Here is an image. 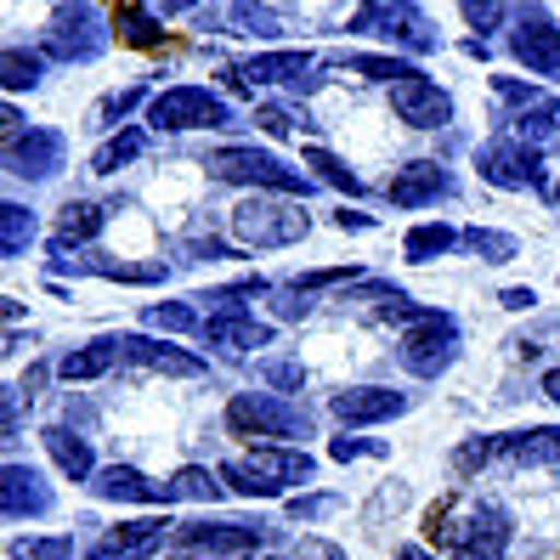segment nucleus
<instances>
[{
    "instance_id": "obj_13",
    "label": "nucleus",
    "mask_w": 560,
    "mask_h": 560,
    "mask_svg": "<svg viewBox=\"0 0 560 560\" xmlns=\"http://www.w3.org/2000/svg\"><path fill=\"white\" fill-rule=\"evenodd\" d=\"M164 533H171V521H164V515L125 521V526H114V533L91 549V560H153L164 549Z\"/></svg>"
},
{
    "instance_id": "obj_34",
    "label": "nucleus",
    "mask_w": 560,
    "mask_h": 560,
    "mask_svg": "<svg viewBox=\"0 0 560 560\" xmlns=\"http://www.w3.org/2000/svg\"><path fill=\"white\" fill-rule=\"evenodd\" d=\"M0 80H7V91H35L40 85V57L12 46L7 57H0Z\"/></svg>"
},
{
    "instance_id": "obj_38",
    "label": "nucleus",
    "mask_w": 560,
    "mask_h": 560,
    "mask_svg": "<svg viewBox=\"0 0 560 560\" xmlns=\"http://www.w3.org/2000/svg\"><path fill=\"white\" fill-rule=\"evenodd\" d=\"M346 69L362 74V80H390V85L413 80V69H408V62H397V57H346Z\"/></svg>"
},
{
    "instance_id": "obj_18",
    "label": "nucleus",
    "mask_w": 560,
    "mask_h": 560,
    "mask_svg": "<svg viewBox=\"0 0 560 560\" xmlns=\"http://www.w3.org/2000/svg\"><path fill=\"white\" fill-rule=\"evenodd\" d=\"M0 510H7V521L46 515V510H51V487L40 481V470H28V465H7V476H0Z\"/></svg>"
},
{
    "instance_id": "obj_5",
    "label": "nucleus",
    "mask_w": 560,
    "mask_h": 560,
    "mask_svg": "<svg viewBox=\"0 0 560 560\" xmlns=\"http://www.w3.org/2000/svg\"><path fill=\"white\" fill-rule=\"evenodd\" d=\"M153 130H205V125H233V108L210 85H171L148 103Z\"/></svg>"
},
{
    "instance_id": "obj_26",
    "label": "nucleus",
    "mask_w": 560,
    "mask_h": 560,
    "mask_svg": "<svg viewBox=\"0 0 560 560\" xmlns=\"http://www.w3.org/2000/svg\"><path fill=\"white\" fill-rule=\"evenodd\" d=\"M40 442H46V453L57 458L62 476H74V481L91 476V447H85V436L69 431V424H51V431H40Z\"/></svg>"
},
{
    "instance_id": "obj_20",
    "label": "nucleus",
    "mask_w": 560,
    "mask_h": 560,
    "mask_svg": "<svg viewBox=\"0 0 560 560\" xmlns=\"http://www.w3.org/2000/svg\"><path fill=\"white\" fill-rule=\"evenodd\" d=\"M119 346H125L130 362H142V369H153V374H182V380H199V374H205L199 357H187V351H176V346H159V340H148V335H125Z\"/></svg>"
},
{
    "instance_id": "obj_23",
    "label": "nucleus",
    "mask_w": 560,
    "mask_h": 560,
    "mask_svg": "<svg viewBox=\"0 0 560 560\" xmlns=\"http://www.w3.org/2000/svg\"><path fill=\"white\" fill-rule=\"evenodd\" d=\"M103 221H108V210H103V205L69 199V205H62V215H57V238H51V255H69V244H85V238H96V233H103Z\"/></svg>"
},
{
    "instance_id": "obj_56",
    "label": "nucleus",
    "mask_w": 560,
    "mask_h": 560,
    "mask_svg": "<svg viewBox=\"0 0 560 560\" xmlns=\"http://www.w3.org/2000/svg\"><path fill=\"white\" fill-rule=\"evenodd\" d=\"M40 385H46V369H28V374H23V385H18V390H23V397H35V390H40Z\"/></svg>"
},
{
    "instance_id": "obj_28",
    "label": "nucleus",
    "mask_w": 560,
    "mask_h": 560,
    "mask_svg": "<svg viewBox=\"0 0 560 560\" xmlns=\"http://www.w3.org/2000/svg\"><path fill=\"white\" fill-rule=\"evenodd\" d=\"M215 23H233V35H255V40H272L278 35V18L267 7H215Z\"/></svg>"
},
{
    "instance_id": "obj_42",
    "label": "nucleus",
    "mask_w": 560,
    "mask_h": 560,
    "mask_svg": "<svg viewBox=\"0 0 560 560\" xmlns=\"http://www.w3.org/2000/svg\"><path fill=\"white\" fill-rule=\"evenodd\" d=\"M85 267L96 278H125V283H159L164 278V267H119V260H103V255H91Z\"/></svg>"
},
{
    "instance_id": "obj_30",
    "label": "nucleus",
    "mask_w": 560,
    "mask_h": 560,
    "mask_svg": "<svg viewBox=\"0 0 560 560\" xmlns=\"http://www.w3.org/2000/svg\"><path fill=\"white\" fill-rule=\"evenodd\" d=\"M35 244V215L23 205H0V255H23Z\"/></svg>"
},
{
    "instance_id": "obj_48",
    "label": "nucleus",
    "mask_w": 560,
    "mask_h": 560,
    "mask_svg": "<svg viewBox=\"0 0 560 560\" xmlns=\"http://www.w3.org/2000/svg\"><path fill=\"white\" fill-rule=\"evenodd\" d=\"M255 125L267 130V137H289V130H294L289 125V108H255Z\"/></svg>"
},
{
    "instance_id": "obj_17",
    "label": "nucleus",
    "mask_w": 560,
    "mask_h": 560,
    "mask_svg": "<svg viewBox=\"0 0 560 560\" xmlns=\"http://www.w3.org/2000/svg\"><path fill=\"white\" fill-rule=\"evenodd\" d=\"M57 164H62V137L57 130H28L18 148H7V171L28 176V182H51Z\"/></svg>"
},
{
    "instance_id": "obj_11",
    "label": "nucleus",
    "mask_w": 560,
    "mask_h": 560,
    "mask_svg": "<svg viewBox=\"0 0 560 560\" xmlns=\"http://www.w3.org/2000/svg\"><path fill=\"white\" fill-rule=\"evenodd\" d=\"M510 51H515L533 74H555V80H560V28L549 23V12H544V7H526V12L515 18Z\"/></svg>"
},
{
    "instance_id": "obj_27",
    "label": "nucleus",
    "mask_w": 560,
    "mask_h": 560,
    "mask_svg": "<svg viewBox=\"0 0 560 560\" xmlns=\"http://www.w3.org/2000/svg\"><path fill=\"white\" fill-rule=\"evenodd\" d=\"M492 91H499L504 103H515V108H521L515 119H526V114H533V119L555 125V114H560V103H555L549 91H538V85H521V80H510V74H499V80H492ZM515 119H510V125H515Z\"/></svg>"
},
{
    "instance_id": "obj_52",
    "label": "nucleus",
    "mask_w": 560,
    "mask_h": 560,
    "mask_svg": "<svg viewBox=\"0 0 560 560\" xmlns=\"http://www.w3.org/2000/svg\"><path fill=\"white\" fill-rule=\"evenodd\" d=\"M0 137H7V148H18V142L28 137V130H23V114H18V108H7V114H0Z\"/></svg>"
},
{
    "instance_id": "obj_36",
    "label": "nucleus",
    "mask_w": 560,
    "mask_h": 560,
    "mask_svg": "<svg viewBox=\"0 0 560 560\" xmlns=\"http://www.w3.org/2000/svg\"><path fill=\"white\" fill-rule=\"evenodd\" d=\"M215 476H221L226 487H233V492H238V499H272V492H278L272 481H260V476H255V470L244 465V458H226V465H221Z\"/></svg>"
},
{
    "instance_id": "obj_1",
    "label": "nucleus",
    "mask_w": 560,
    "mask_h": 560,
    "mask_svg": "<svg viewBox=\"0 0 560 560\" xmlns=\"http://www.w3.org/2000/svg\"><path fill=\"white\" fill-rule=\"evenodd\" d=\"M226 431L244 436V442H294V436H306L312 431V419L283 402V397H267V390H244V397L226 402Z\"/></svg>"
},
{
    "instance_id": "obj_32",
    "label": "nucleus",
    "mask_w": 560,
    "mask_h": 560,
    "mask_svg": "<svg viewBox=\"0 0 560 560\" xmlns=\"http://www.w3.org/2000/svg\"><path fill=\"white\" fill-rule=\"evenodd\" d=\"M114 28H119L125 46H159L164 40L159 28H153V12L148 7H114Z\"/></svg>"
},
{
    "instance_id": "obj_22",
    "label": "nucleus",
    "mask_w": 560,
    "mask_h": 560,
    "mask_svg": "<svg viewBox=\"0 0 560 560\" xmlns=\"http://www.w3.org/2000/svg\"><path fill=\"white\" fill-rule=\"evenodd\" d=\"M244 465H249L260 481H272L278 492L294 487V481H312V476H317V465H312L306 453H278V447H255V458H244Z\"/></svg>"
},
{
    "instance_id": "obj_4",
    "label": "nucleus",
    "mask_w": 560,
    "mask_h": 560,
    "mask_svg": "<svg viewBox=\"0 0 560 560\" xmlns=\"http://www.w3.org/2000/svg\"><path fill=\"white\" fill-rule=\"evenodd\" d=\"M215 182H238V187H272V192H306V176L294 164L272 159V153H255V148H221L205 159Z\"/></svg>"
},
{
    "instance_id": "obj_24",
    "label": "nucleus",
    "mask_w": 560,
    "mask_h": 560,
    "mask_svg": "<svg viewBox=\"0 0 560 560\" xmlns=\"http://www.w3.org/2000/svg\"><path fill=\"white\" fill-rule=\"evenodd\" d=\"M499 453H510L515 465H555V458H560V424H538V431L499 436Z\"/></svg>"
},
{
    "instance_id": "obj_8",
    "label": "nucleus",
    "mask_w": 560,
    "mask_h": 560,
    "mask_svg": "<svg viewBox=\"0 0 560 560\" xmlns=\"http://www.w3.org/2000/svg\"><path fill=\"white\" fill-rule=\"evenodd\" d=\"M351 35H380V40H397L408 51H431L436 46V28L419 18V7H408V0H397V7H385V0H374V7H362L351 18Z\"/></svg>"
},
{
    "instance_id": "obj_43",
    "label": "nucleus",
    "mask_w": 560,
    "mask_h": 560,
    "mask_svg": "<svg viewBox=\"0 0 560 560\" xmlns=\"http://www.w3.org/2000/svg\"><path fill=\"white\" fill-rule=\"evenodd\" d=\"M492 453H499V436H476V442H465V447H458V458H453V470H458V476H476V470L487 465Z\"/></svg>"
},
{
    "instance_id": "obj_58",
    "label": "nucleus",
    "mask_w": 560,
    "mask_h": 560,
    "mask_svg": "<svg viewBox=\"0 0 560 560\" xmlns=\"http://www.w3.org/2000/svg\"><path fill=\"white\" fill-rule=\"evenodd\" d=\"M397 560H431V555H424V549H419V544H408V549H402V555H397Z\"/></svg>"
},
{
    "instance_id": "obj_7",
    "label": "nucleus",
    "mask_w": 560,
    "mask_h": 560,
    "mask_svg": "<svg viewBox=\"0 0 560 560\" xmlns=\"http://www.w3.org/2000/svg\"><path fill=\"white\" fill-rule=\"evenodd\" d=\"M103 23V12L96 7H57L51 12V28H46V51L62 57V62H91L96 51L108 46V28H96Z\"/></svg>"
},
{
    "instance_id": "obj_33",
    "label": "nucleus",
    "mask_w": 560,
    "mask_h": 560,
    "mask_svg": "<svg viewBox=\"0 0 560 560\" xmlns=\"http://www.w3.org/2000/svg\"><path fill=\"white\" fill-rule=\"evenodd\" d=\"M301 164H312V176H317L323 187H340V192H357V187H362V182H357V176H351V171H346V164H340L335 153H328V148H306V153H301Z\"/></svg>"
},
{
    "instance_id": "obj_16",
    "label": "nucleus",
    "mask_w": 560,
    "mask_h": 560,
    "mask_svg": "<svg viewBox=\"0 0 560 560\" xmlns=\"http://www.w3.org/2000/svg\"><path fill=\"white\" fill-rule=\"evenodd\" d=\"M397 413H408V397L402 390H385V385H357V390H340L335 397L340 424H380V419H397Z\"/></svg>"
},
{
    "instance_id": "obj_39",
    "label": "nucleus",
    "mask_w": 560,
    "mask_h": 560,
    "mask_svg": "<svg viewBox=\"0 0 560 560\" xmlns=\"http://www.w3.org/2000/svg\"><path fill=\"white\" fill-rule=\"evenodd\" d=\"M142 96H148L142 85H125V91H108V96H103V103H96V108H91V125H119V119H125L130 108H137V103H142Z\"/></svg>"
},
{
    "instance_id": "obj_44",
    "label": "nucleus",
    "mask_w": 560,
    "mask_h": 560,
    "mask_svg": "<svg viewBox=\"0 0 560 560\" xmlns=\"http://www.w3.org/2000/svg\"><path fill=\"white\" fill-rule=\"evenodd\" d=\"M351 278H362L357 267H323V272H301L294 278V294H312V289H323V283H351Z\"/></svg>"
},
{
    "instance_id": "obj_46",
    "label": "nucleus",
    "mask_w": 560,
    "mask_h": 560,
    "mask_svg": "<svg viewBox=\"0 0 560 560\" xmlns=\"http://www.w3.org/2000/svg\"><path fill=\"white\" fill-rule=\"evenodd\" d=\"M260 374H267V385H278V390H301L306 385L301 362H260Z\"/></svg>"
},
{
    "instance_id": "obj_59",
    "label": "nucleus",
    "mask_w": 560,
    "mask_h": 560,
    "mask_svg": "<svg viewBox=\"0 0 560 560\" xmlns=\"http://www.w3.org/2000/svg\"><path fill=\"white\" fill-rule=\"evenodd\" d=\"M549 199H555V205H560V187H555V192H549Z\"/></svg>"
},
{
    "instance_id": "obj_47",
    "label": "nucleus",
    "mask_w": 560,
    "mask_h": 560,
    "mask_svg": "<svg viewBox=\"0 0 560 560\" xmlns=\"http://www.w3.org/2000/svg\"><path fill=\"white\" fill-rule=\"evenodd\" d=\"M289 555H294V560H346V549H340V544H328V538H301Z\"/></svg>"
},
{
    "instance_id": "obj_55",
    "label": "nucleus",
    "mask_w": 560,
    "mask_h": 560,
    "mask_svg": "<svg viewBox=\"0 0 560 560\" xmlns=\"http://www.w3.org/2000/svg\"><path fill=\"white\" fill-rule=\"evenodd\" d=\"M335 221H340V226H351V233H362V226H374L369 215H357V210H335Z\"/></svg>"
},
{
    "instance_id": "obj_10",
    "label": "nucleus",
    "mask_w": 560,
    "mask_h": 560,
    "mask_svg": "<svg viewBox=\"0 0 560 560\" xmlns=\"http://www.w3.org/2000/svg\"><path fill=\"white\" fill-rule=\"evenodd\" d=\"M476 164H481V176L492 187H544V153L533 142H521L515 130L499 137V142H487Z\"/></svg>"
},
{
    "instance_id": "obj_31",
    "label": "nucleus",
    "mask_w": 560,
    "mask_h": 560,
    "mask_svg": "<svg viewBox=\"0 0 560 560\" xmlns=\"http://www.w3.org/2000/svg\"><path fill=\"white\" fill-rule=\"evenodd\" d=\"M453 226H442V221H431V226H413V233L402 238V255L408 260H419V267H424V260H436L442 249H453Z\"/></svg>"
},
{
    "instance_id": "obj_40",
    "label": "nucleus",
    "mask_w": 560,
    "mask_h": 560,
    "mask_svg": "<svg viewBox=\"0 0 560 560\" xmlns=\"http://www.w3.org/2000/svg\"><path fill=\"white\" fill-rule=\"evenodd\" d=\"M465 244H470L481 260H492V267H499V260H515V255H521V244H515L510 233H481V226H470Z\"/></svg>"
},
{
    "instance_id": "obj_51",
    "label": "nucleus",
    "mask_w": 560,
    "mask_h": 560,
    "mask_svg": "<svg viewBox=\"0 0 560 560\" xmlns=\"http://www.w3.org/2000/svg\"><path fill=\"white\" fill-rule=\"evenodd\" d=\"M447 515H453V499L431 504V510H424V533H431V538H447Z\"/></svg>"
},
{
    "instance_id": "obj_54",
    "label": "nucleus",
    "mask_w": 560,
    "mask_h": 560,
    "mask_svg": "<svg viewBox=\"0 0 560 560\" xmlns=\"http://www.w3.org/2000/svg\"><path fill=\"white\" fill-rule=\"evenodd\" d=\"M499 301H504L510 312H526V306H533V301H538V294H533V289H504V294H499Z\"/></svg>"
},
{
    "instance_id": "obj_3",
    "label": "nucleus",
    "mask_w": 560,
    "mask_h": 560,
    "mask_svg": "<svg viewBox=\"0 0 560 560\" xmlns=\"http://www.w3.org/2000/svg\"><path fill=\"white\" fill-rule=\"evenodd\" d=\"M267 544V526H244V521H187L176 526V549L164 560H233Z\"/></svg>"
},
{
    "instance_id": "obj_53",
    "label": "nucleus",
    "mask_w": 560,
    "mask_h": 560,
    "mask_svg": "<svg viewBox=\"0 0 560 560\" xmlns=\"http://www.w3.org/2000/svg\"><path fill=\"white\" fill-rule=\"evenodd\" d=\"M306 312H312L306 294H283V301H278V317H306Z\"/></svg>"
},
{
    "instance_id": "obj_14",
    "label": "nucleus",
    "mask_w": 560,
    "mask_h": 560,
    "mask_svg": "<svg viewBox=\"0 0 560 560\" xmlns=\"http://www.w3.org/2000/svg\"><path fill=\"white\" fill-rule=\"evenodd\" d=\"M390 108H397L413 130H436V125L453 119V96L413 74V80H402V85H390Z\"/></svg>"
},
{
    "instance_id": "obj_12",
    "label": "nucleus",
    "mask_w": 560,
    "mask_h": 560,
    "mask_svg": "<svg viewBox=\"0 0 560 560\" xmlns=\"http://www.w3.org/2000/svg\"><path fill=\"white\" fill-rule=\"evenodd\" d=\"M385 192H390V205L419 210V205L447 199V192H453V176H447V164H436V159H413V164H402V171L385 182Z\"/></svg>"
},
{
    "instance_id": "obj_49",
    "label": "nucleus",
    "mask_w": 560,
    "mask_h": 560,
    "mask_svg": "<svg viewBox=\"0 0 560 560\" xmlns=\"http://www.w3.org/2000/svg\"><path fill=\"white\" fill-rule=\"evenodd\" d=\"M328 510H335V499H323V492H317V499H294V504H289V521H317V515H328Z\"/></svg>"
},
{
    "instance_id": "obj_50",
    "label": "nucleus",
    "mask_w": 560,
    "mask_h": 560,
    "mask_svg": "<svg viewBox=\"0 0 560 560\" xmlns=\"http://www.w3.org/2000/svg\"><path fill=\"white\" fill-rule=\"evenodd\" d=\"M465 18L481 28V35H487V28L492 23H504V7H499V0H487V7H476V0H470V7H465Z\"/></svg>"
},
{
    "instance_id": "obj_57",
    "label": "nucleus",
    "mask_w": 560,
    "mask_h": 560,
    "mask_svg": "<svg viewBox=\"0 0 560 560\" xmlns=\"http://www.w3.org/2000/svg\"><path fill=\"white\" fill-rule=\"evenodd\" d=\"M544 397H549V402H560V369H549V374H544Z\"/></svg>"
},
{
    "instance_id": "obj_25",
    "label": "nucleus",
    "mask_w": 560,
    "mask_h": 560,
    "mask_svg": "<svg viewBox=\"0 0 560 560\" xmlns=\"http://www.w3.org/2000/svg\"><path fill=\"white\" fill-rule=\"evenodd\" d=\"M119 340H91V346H80V351H69L57 362V374L69 380V385H80V380H96V374H108L114 362H119Z\"/></svg>"
},
{
    "instance_id": "obj_19",
    "label": "nucleus",
    "mask_w": 560,
    "mask_h": 560,
    "mask_svg": "<svg viewBox=\"0 0 560 560\" xmlns=\"http://www.w3.org/2000/svg\"><path fill=\"white\" fill-rule=\"evenodd\" d=\"M199 335H205L210 346H226V351H255V346H272V328H267V323H255L249 312H215V317H205Z\"/></svg>"
},
{
    "instance_id": "obj_9",
    "label": "nucleus",
    "mask_w": 560,
    "mask_h": 560,
    "mask_svg": "<svg viewBox=\"0 0 560 560\" xmlns=\"http://www.w3.org/2000/svg\"><path fill=\"white\" fill-rule=\"evenodd\" d=\"M504 544H510V515L499 504H476L458 526H447L453 560H504Z\"/></svg>"
},
{
    "instance_id": "obj_35",
    "label": "nucleus",
    "mask_w": 560,
    "mask_h": 560,
    "mask_svg": "<svg viewBox=\"0 0 560 560\" xmlns=\"http://www.w3.org/2000/svg\"><path fill=\"white\" fill-rule=\"evenodd\" d=\"M142 323H148V328H164V335H187V328H205L199 312L182 306V301H159V306H148Z\"/></svg>"
},
{
    "instance_id": "obj_29",
    "label": "nucleus",
    "mask_w": 560,
    "mask_h": 560,
    "mask_svg": "<svg viewBox=\"0 0 560 560\" xmlns=\"http://www.w3.org/2000/svg\"><path fill=\"white\" fill-rule=\"evenodd\" d=\"M148 153V137L142 130H119V137L108 142V148H96V159H91V171L96 176H114L119 164H130V159H142Z\"/></svg>"
},
{
    "instance_id": "obj_41",
    "label": "nucleus",
    "mask_w": 560,
    "mask_h": 560,
    "mask_svg": "<svg viewBox=\"0 0 560 560\" xmlns=\"http://www.w3.org/2000/svg\"><path fill=\"white\" fill-rule=\"evenodd\" d=\"M12 560H74V538H23L12 544Z\"/></svg>"
},
{
    "instance_id": "obj_21",
    "label": "nucleus",
    "mask_w": 560,
    "mask_h": 560,
    "mask_svg": "<svg viewBox=\"0 0 560 560\" xmlns=\"http://www.w3.org/2000/svg\"><path fill=\"white\" fill-rule=\"evenodd\" d=\"M312 69V51H267L244 62V85H306L301 74Z\"/></svg>"
},
{
    "instance_id": "obj_45",
    "label": "nucleus",
    "mask_w": 560,
    "mask_h": 560,
    "mask_svg": "<svg viewBox=\"0 0 560 560\" xmlns=\"http://www.w3.org/2000/svg\"><path fill=\"white\" fill-rule=\"evenodd\" d=\"M328 453H335L340 465H351V458H374V453H385V442H362V436H335V442H328Z\"/></svg>"
},
{
    "instance_id": "obj_60",
    "label": "nucleus",
    "mask_w": 560,
    "mask_h": 560,
    "mask_svg": "<svg viewBox=\"0 0 560 560\" xmlns=\"http://www.w3.org/2000/svg\"><path fill=\"white\" fill-rule=\"evenodd\" d=\"M278 560H294V555H278Z\"/></svg>"
},
{
    "instance_id": "obj_2",
    "label": "nucleus",
    "mask_w": 560,
    "mask_h": 560,
    "mask_svg": "<svg viewBox=\"0 0 560 560\" xmlns=\"http://www.w3.org/2000/svg\"><path fill=\"white\" fill-rule=\"evenodd\" d=\"M233 238L249 249H283V244H301L312 233V221L301 205H283V199H244L233 205Z\"/></svg>"
},
{
    "instance_id": "obj_37",
    "label": "nucleus",
    "mask_w": 560,
    "mask_h": 560,
    "mask_svg": "<svg viewBox=\"0 0 560 560\" xmlns=\"http://www.w3.org/2000/svg\"><path fill=\"white\" fill-rule=\"evenodd\" d=\"M171 499L215 504V499H221V481H210V470H199V465H187V470H176V481H171Z\"/></svg>"
},
{
    "instance_id": "obj_15",
    "label": "nucleus",
    "mask_w": 560,
    "mask_h": 560,
    "mask_svg": "<svg viewBox=\"0 0 560 560\" xmlns=\"http://www.w3.org/2000/svg\"><path fill=\"white\" fill-rule=\"evenodd\" d=\"M91 492L96 499H114V504H176L171 499V481H148L142 470L130 465H108L91 476Z\"/></svg>"
},
{
    "instance_id": "obj_6",
    "label": "nucleus",
    "mask_w": 560,
    "mask_h": 560,
    "mask_svg": "<svg viewBox=\"0 0 560 560\" xmlns=\"http://www.w3.org/2000/svg\"><path fill=\"white\" fill-rule=\"evenodd\" d=\"M397 357H402V369L419 374V380L447 374V369H453V357H458V323H453L447 312H431L424 323H413L408 335H402Z\"/></svg>"
}]
</instances>
